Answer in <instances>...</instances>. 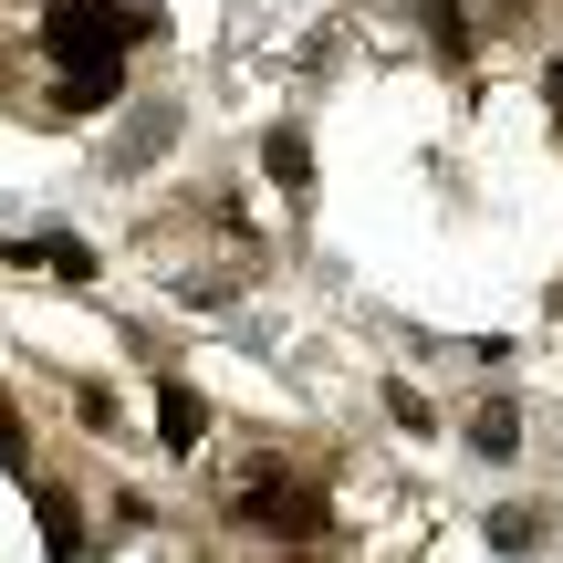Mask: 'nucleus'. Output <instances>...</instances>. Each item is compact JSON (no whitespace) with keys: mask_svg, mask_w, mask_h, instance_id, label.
<instances>
[{"mask_svg":"<svg viewBox=\"0 0 563 563\" xmlns=\"http://www.w3.org/2000/svg\"><path fill=\"white\" fill-rule=\"evenodd\" d=\"M42 42H53L63 95H74V104H104V95H115V74H125V53H115V0H53V11H42Z\"/></svg>","mask_w":563,"mask_h":563,"instance_id":"f257e3e1","label":"nucleus"},{"mask_svg":"<svg viewBox=\"0 0 563 563\" xmlns=\"http://www.w3.org/2000/svg\"><path fill=\"white\" fill-rule=\"evenodd\" d=\"M241 522H262V532H323V501L302 481H251L241 490Z\"/></svg>","mask_w":563,"mask_h":563,"instance_id":"f03ea898","label":"nucleus"},{"mask_svg":"<svg viewBox=\"0 0 563 563\" xmlns=\"http://www.w3.org/2000/svg\"><path fill=\"white\" fill-rule=\"evenodd\" d=\"M199 428H209V407L188 397V386H157V439L167 449H199Z\"/></svg>","mask_w":563,"mask_h":563,"instance_id":"7ed1b4c3","label":"nucleus"},{"mask_svg":"<svg viewBox=\"0 0 563 563\" xmlns=\"http://www.w3.org/2000/svg\"><path fill=\"white\" fill-rule=\"evenodd\" d=\"M11 262H21V272H32V262H42V272H53V282H95V251H84V241H21V251H11Z\"/></svg>","mask_w":563,"mask_h":563,"instance_id":"20e7f679","label":"nucleus"},{"mask_svg":"<svg viewBox=\"0 0 563 563\" xmlns=\"http://www.w3.org/2000/svg\"><path fill=\"white\" fill-rule=\"evenodd\" d=\"M272 178L292 188V199H302V188H313V146H302L292 125H282V136H272Z\"/></svg>","mask_w":563,"mask_h":563,"instance_id":"39448f33","label":"nucleus"},{"mask_svg":"<svg viewBox=\"0 0 563 563\" xmlns=\"http://www.w3.org/2000/svg\"><path fill=\"white\" fill-rule=\"evenodd\" d=\"M0 470H21V481H32V449H21V428H11V407H0Z\"/></svg>","mask_w":563,"mask_h":563,"instance_id":"423d86ee","label":"nucleus"}]
</instances>
